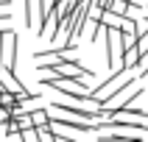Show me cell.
I'll return each instance as SVG.
<instances>
[{
  "label": "cell",
  "instance_id": "cell-1",
  "mask_svg": "<svg viewBox=\"0 0 148 142\" xmlns=\"http://www.w3.org/2000/svg\"><path fill=\"white\" fill-rule=\"evenodd\" d=\"M134 70H126L123 64L115 67L112 73L106 75V81H101V86H95V89H90V95H87V100H92L95 106H103L112 95H117V92L123 89V86H129V84L140 81V75H132Z\"/></svg>",
  "mask_w": 148,
  "mask_h": 142
},
{
  "label": "cell",
  "instance_id": "cell-7",
  "mask_svg": "<svg viewBox=\"0 0 148 142\" xmlns=\"http://www.w3.org/2000/svg\"><path fill=\"white\" fill-rule=\"evenodd\" d=\"M20 139H25V142H36V139H39V131H36V125L25 128V131L20 134Z\"/></svg>",
  "mask_w": 148,
  "mask_h": 142
},
{
  "label": "cell",
  "instance_id": "cell-8",
  "mask_svg": "<svg viewBox=\"0 0 148 142\" xmlns=\"http://www.w3.org/2000/svg\"><path fill=\"white\" fill-rule=\"evenodd\" d=\"M0 36H3V33H0Z\"/></svg>",
  "mask_w": 148,
  "mask_h": 142
},
{
  "label": "cell",
  "instance_id": "cell-3",
  "mask_svg": "<svg viewBox=\"0 0 148 142\" xmlns=\"http://www.w3.org/2000/svg\"><path fill=\"white\" fill-rule=\"evenodd\" d=\"M0 64L17 70V31L14 28H8L0 36Z\"/></svg>",
  "mask_w": 148,
  "mask_h": 142
},
{
  "label": "cell",
  "instance_id": "cell-4",
  "mask_svg": "<svg viewBox=\"0 0 148 142\" xmlns=\"http://www.w3.org/2000/svg\"><path fill=\"white\" fill-rule=\"evenodd\" d=\"M140 61H143V56H140V48L137 45L126 48V53H123V67L126 70H140Z\"/></svg>",
  "mask_w": 148,
  "mask_h": 142
},
{
  "label": "cell",
  "instance_id": "cell-6",
  "mask_svg": "<svg viewBox=\"0 0 148 142\" xmlns=\"http://www.w3.org/2000/svg\"><path fill=\"white\" fill-rule=\"evenodd\" d=\"M31 117H34V125H48L50 123V111L48 109H31Z\"/></svg>",
  "mask_w": 148,
  "mask_h": 142
},
{
  "label": "cell",
  "instance_id": "cell-2",
  "mask_svg": "<svg viewBox=\"0 0 148 142\" xmlns=\"http://www.w3.org/2000/svg\"><path fill=\"white\" fill-rule=\"evenodd\" d=\"M123 53H126L123 28L109 25V28H106V64H109V70H115V67L123 64Z\"/></svg>",
  "mask_w": 148,
  "mask_h": 142
},
{
  "label": "cell",
  "instance_id": "cell-5",
  "mask_svg": "<svg viewBox=\"0 0 148 142\" xmlns=\"http://www.w3.org/2000/svg\"><path fill=\"white\" fill-rule=\"evenodd\" d=\"M39 3L42 0H25V25L34 28V20H39Z\"/></svg>",
  "mask_w": 148,
  "mask_h": 142
}]
</instances>
